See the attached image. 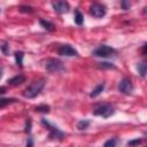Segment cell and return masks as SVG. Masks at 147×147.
<instances>
[{"mask_svg": "<svg viewBox=\"0 0 147 147\" xmlns=\"http://www.w3.org/2000/svg\"><path fill=\"white\" fill-rule=\"evenodd\" d=\"M45 86V79L40 78V79H37V80H33L24 91H23V96L26 98V99H33L36 98L40 92L41 90L44 88Z\"/></svg>", "mask_w": 147, "mask_h": 147, "instance_id": "obj_1", "label": "cell"}, {"mask_svg": "<svg viewBox=\"0 0 147 147\" xmlns=\"http://www.w3.org/2000/svg\"><path fill=\"white\" fill-rule=\"evenodd\" d=\"M45 69L51 74H59V72H63L65 70V67L63 62L60 61L59 59H48L45 62Z\"/></svg>", "mask_w": 147, "mask_h": 147, "instance_id": "obj_2", "label": "cell"}, {"mask_svg": "<svg viewBox=\"0 0 147 147\" xmlns=\"http://www.w3.org/2000/svg\"><path fill=\"white\" fill-rule=\"evenodd\" d=\"M92 54L98 57H113L116 55V49L107 45H100L93 51Z\"/></svg>", "mask_w": 147, "mask_h": 147, "instance_id": "obj_3", "label": "cell"}, {"mask_svg": "<svg viewBox=\"0 0 147 147\" xmlns=\"http://www.w3.org/2000/svg\"><path fill=\"white\" fill-rule=\"evenodd\" d=\"M114 113H115V109H114V107H113L111 105H109V103L100 105V106L95 107L94 110H93V114H94L95 116H101V117H103V118L110 117L111 115H114Z\"/></svg>", "mask_w": 147, "mask_h": 147, "instance_id": "obj_4", "label": "cell"}, {"mask_svg": "<svg viewBox=\"0 0 147 147\" xmlns=\"http://www.w3.org/2000/svg\"><path fill=\"white\" fill-rule=\"evenodd\" d=\"M41 123H42L46 127H48V130H49V138H52V139H60V140H62V139L64 138L65 134H64L59 127L52 125V124H51L48 121H46L45 118L41 119Z\"/></svg>", "mask_w": 147, "mask_h": 147, "instance_id": "obj_5", "label": "cell"}, {"mask_svg": "<svg viewBox=\"0 0 147 147\" xmlns=\"http://www.w3.org/2000/svg\"><path fill=\"white\" fill-rule=\"evenodd\" d=\"M107 13V8L99 2H94L90 8V14L95 18H102Z\"/></svg>", "mask_w": 147, "mask_h": 147, "instance_id": "obj_6", "label": "cell"}, {"mask_svg": "<svg viewBox=\"0 0 147 147\" xmlns=\"http://www.w3.org/2000/svg\"><path fill=\"white\" fill-rule=\"evenodd\" d=\"M118 91L122 92L123 94H126V95L131 94V93L133 92V84H132L131 79H129V78H123V79L119 82V84H118Z\"/></svg>", "mask_w": 147, "mask_h": 147, "instance_id": "obj_7", "label": "cell"}, {"mask_svg": "<svg viewBox=\"0 0 147 147\" xmlns=\"http://www.w3.org/2000/svg\"><path fill=\"white\" fill-rule=\"evenodd\" d=\"M57 53L61 56H78V52L71 45H68V44L61 45L57 49Z\"/></svg>", "mask_w": 147, "mask_h": 147, "instance_id": "obj_8", "label": "cell"}, {"mask_svg": "<svg viewBox=\"0 0 147 147\" xmlns=\"http://www.w3.org/2000/svg\"><path fill=\"white\" fill-rule=\"evenodd\" d=\"M52 7L59 14L68 13L69 9H70V5L67 1H55V2H52Z\"/></svg>", "mask_w": 147, "mask_h": 147, "instance_id": "obj_9", "label": "cell"}, {"mask_svg": "<svg viewBox=\"0 0 147 147\" xmlns=\"http://www.w3.org/2000/svg\"><path fill=\"white\" fill-rule=\"evenodd\" d=\"M25 82V76L22 75V74H18L16 76H14L13 78L8 79V84L11 85V86H18L21 84H23Z\"/></svg>", "mask_w": 147, "mask_h": 147, "instance_id": "obj_10", "label": "cell"}, {"mask_svg": "<svg viewBox=\"0 0 147 147\" xmlns=\"http://www.w3.org/2000/svg\"><path fill=\"white\" fill-rule=\"evenodd\" d=\"M103 90H105V83H101V84L96 85V86L91 91L90 96H91V98H96L98 95H100V94L103 92Z\"/></svg>", "mask_w": 147, "mask_h": 147, "instance_id": "obj_11", "label": "cell"}, {"mask_svg": "<svg viewBox=\"0 0 147 147\" xmlns=\"http://www.w3.org/2000/svg\"><path fill=\"white\" fill-rule=\"evenodd\" d=\"M39 24L45 29V30H47V31H54L55 30V24L54 23H52V22H49V21H47V20H39Z\"/></svg>", "mask_w": 147, "mask_h": 147, "instance_id": "obj_12", "label": "cell"}, {"mask_svg": "<svg viewBox=\"0 0 147 147\" xmlns=\"http://www.w3.org/2000/svg\"><path fill=\"white\" fill-rule=\"evenodd\" d=\"M16 102H18V100L15 98H1L0 99V108H5V107H7L11 103H16Z\"/></svg>", "mask_w": 147, "mask_h": 147, "instance_id": "obj_13", "label": "cell"}, {"mask_svg": "<svg viewBox=\"0 0 147 147\" xmlns=\"http://www.w3.org/2000/svg\"><path fill=\"white\" fill-rule=\"evenodd\" d=\"M137 70H138L139 75H140L142 78H145V76H146V71H147V64H146V61H141V62H139V63L137 64Z\"/></svg>", "mask_w": 147, "mask_h": 147, "instance_id": "obj_14", "label": "cell"}, {"mask_svg": "<svg viewBox=\"0 0 147 147\" xmlns=\"http://www.w3.org/2000/svg\"><path fill=\"white\" fill-rule=\"evenodd\" d=\"M14 56H15V61H16V64L18 67H23V57H24V53L22 51H16L14 53Z\"/></svg>", "mask_w": 147, "mask_h": 147, "instance_id": "obj_15", "label": "cell"}, {"mask_svg": "<svg viewBox=\"0 0 147 147\" xmlns=\"http://www.w3.org/2000/svg\"><path fill=\"white\" fill-rule=\"evenodd\" d=\"M75 23H76L77 25H83V23H84L83 13H82L79 9H76V10H75Z\"/></svg>", "mask_w": 147, "mask_h": 147, "instance_id": "obj_16", "label": "cell"}, {"mask_svg": "<svg viewBox=\"0 0 147 147\" xmlns=\"http://www.w3.org/2000/svg\"><path fill=\"white\" fill-rule=\"evenodd\" d=\"M118 142H119V139L114 137V138H110V139L106 140L105 144H103V147H116Z\"/></svg>", "mask_w": 147, "mask_h": 147, "instance_id": "obj_17", "label": "cell"}, {"mask_svg": "<svg viewBox=\"0 0 147 147\" xmlns=\"http://www.w3.org/2000/svg\"><path fill=\"white\" fill-rule=\"evenodd\" d=\"M91 122L88 119H80L78 123H77V129L79 131H83V130H86L88 126H90Z\"/></svg>", "mask_w": 147, "mask_h": 147, "instance_id": "obj_18", "label": "cell"}, {"mask_svg": "<svg viewBox=\"0 0 147 147\" xmlns=\"http://www.w3.org/2000/svg\"><path fill=\"white\" fill-rule=\"evenodd\" d=\"M34 110L38 111V113H44V114H46V113H49L51 107H49L48 105H39V106H37V107L34 108Z\"/></svg>", "mask_w": 147, "mask_h": 147, "instance_id": "obj_19", "label": "cell"}, {"mask_svg": "<svg viewBox=\"0 0 147 147\" xmlns=\"http://www.w3.org/2000/svg\"><path fill=\"white\" fill-rule=\"evenodd\" d=\"M98 67L100 69H115V65L113 63H109V62H101L98 64Z\"/></svg>", "mask_w": 147, "mask_h": 147, "instance_id": "obj_20", "label": "cell"}, {"mask_svg": "<svg viewBox=\"0 0 147 147\" xmlns=\"http://www.w3.org/2000/svg\"><path fill=\"white\" fill-rule=\"evenodd\" d=\"M20 11L21 13L31 14V13H33V8L31 6H20Z\"/></svg>", "mask_w": 147, "mask_h": 147, "instance_id": "obj_21", "label": "cell"}, {"mask_svg": "<svg viewBox=\"0 0 147 147\" xmlns=\"http://www.w3.org/2000/svg\"><path fill=\"white\" fill-rule=\"evenodd\" d=\"M140 144H141V139H133L127 141V147H137Z\"/></svg>", "mask_w": 147, "mask_h": 147, "instance_id": "obj_22", "label": "cell"}, {"mask_svg": "<svg viewBox=\"0 0 147 147\" xmlns=\"http://www.w3.org/2000/svg\"><path fill=\"white\" fill-rule=\"evenodd\" d=\"M25 132L26 133L31 132V119L30 118H28V121L25 122Z\"/></svg>", "mask_w": 147, "mask_h": 147, "instance_id": "obj_23", "label": "cell"}, {"mask_svg": "<svg viewBox=\"0 0 147 147\" xmlns=\"http://www.w3.org/2000/svg\"><path fill=\"white\" fill-rule=\"evenodd\" d=\"M0 48H1V51L3 52V54H8V48H9V46H8L7 42H3V45H1Z\"/></svg>", "mask_w": 147, "mask_h": 147, "instance_id": "obj_24", "label": "cell"}, {"mask_svg": "<svg viewBox=\"0 0 147 147\" xmlns=\"http://www.w3.org/2000/svg\"><path fill=\"white\" fill-rule=\"evenodd\" d=\"M33 146H34V144H33V138H32V137H29L28 140H26L25 147H33Z\"/></svg>", "mask_w": 147, "mask_h": 147, "instance_id": "obj_25", "label": "cell"}, {"mask_svg": "<svg viewBox=\"0 0 147 147\" xmlns=\"http://www.w3.org/2000/svg\"><path fill=\"white\" fill-rule=\"evenodd\" d=\"M121 5H122V8H123L124 10H127V9L130 8V6H131L129 1H122V3H121Z\"/></svg>", "mask_w": 147, "mask_h": 147, "instance_id": "obj_26", "label": "cell"}, {"mask_svg": "<svg viewBox=\"0 0 147 147\" xmlns=\"http://www.w3.org/2000/svg\"><path fill=\"white\" fill-rule=\"evenodd\" d=\"M6 93V87H0V94Z\"/></svg>", "mask_w": 147, "mask_h": 147, "instance_id": "obj_27", "label": "cell"}, {"mask_svg": "<svg viewBox=\"0 0 147 147\" xmlns=\"http://www.w3.org/2000/svg\"><path fill=\"white\" fill-rule=\"evenodd\" d=\"M1 77H2V71L0 70V79H1Z\"/></svg>", "mask_w": 147, "mask_h": 147, "instance_id": "obj_28", "label": "cell"}]
</instances>
